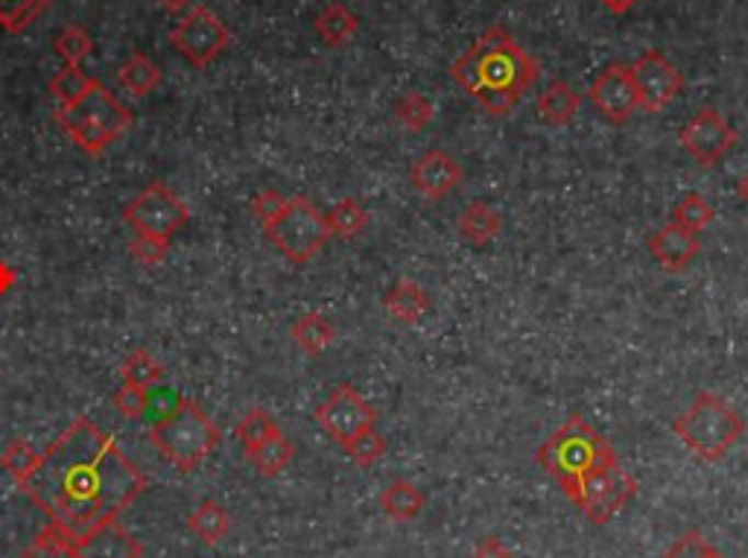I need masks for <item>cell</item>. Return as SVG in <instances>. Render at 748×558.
<instances>
[{
  "label": "cell",
  "instance_id": "obj_46",
  "mask_svg": "<svg viewBox=\"0 0 748 558\" xmlns=\"http://www.w3.org/2000/svg\"><path fill=\"white\" fill-rule=\"evenodd\" d=\"M161 7H167V9H184L188 7V0H158Z\"/></svg>",
  "mask_w": 748,
  "mask_h": 558
},
{
  "label": "cell",
  "instance_id": "obj_12",
  "mask_svg": "<svg viewBox=\"0 0 748 558\" xmlns=\"http://www.w3.org/2000/svg\"><path fill=\"white\" fill-rule=\"evenodd\" d=\"M628 68H632V79H635L637 96H641V109L646 112H664L684 88L681 70L661 50L641 53L635 65H628Z\"/></svg>",
  "mask_w": 748,
  "mask_h": 558
},
{
  "label": "cell",
  "instance_id": "obj_14",
  "mask_svg": "<svg viewBox=\"0 0 748 558\" xmlns=\"http://www.w3.org/2000/svg\"><path fill=\"white\" fill-rule=\"evenodd\" d=\"M588 96L600 109L602 117H609L611 123L632 121V114L641 109V96H637L628 65H609L600 77L593 79Z\"/></svg>",
  "mask_w": 748,
  "mask_h": 558
},
{
  "label": "cell",
  "instance_id": "obj_34",
  "mask_svg": "<svg viewBox=\"0 0 748 558\" xmlns=\"http://www.w3.org/2000/svg\"><path fill=\"white\" fill-rule=\"evenodd\" d=\"M53 50L59 53L61 59H65V65H79V61L91 56L94 42H91V35H88L82 26H65V30L53 38Z\"/></svg>",
  "mask_w": 748,
  "mask_h": 558
},
{
  "label": "cell",
  "instance_id": "obj_5",
  "mask_svg": "<svg viewBox=\"0 0 748 558\" xmlns=\"http://www.w3.org/2000/svg\"><path fill=\"white\" fill-rule=\"evenodd\" d=\"M59 123L82 152L100 156L129 132L132 112L97 79L94 88L82 100H77L70 109H59Z\"/></svg>",
  "mask_w": 748,
  "mask_h": 558
},
{
  "label": "cell",
  "instance_id": "obj_35",
  "mask_svg": "<svg viewBox=\"0 0 748 558\" xmlns=\"http://www.w3.org/2000/svg\"><path fill=\"white\" fill-rule=\"evenodd\" d=\"M433 114H435L433 103H430L424 94H418V91H412V94L404 96V100L398 103V109H395V117H398V123L409 132L427 129V123L433 121Z\"/></svg>",
  "mask_w": 748,
  "mask_h": 558
},
{
  "label": "cell",
  "instance_id": "obj_7",
  "mask_svg": "<svg viewBox=\"0 0 748 558\" xmlns=\"http://www.w3.org/2000/svg\"><path fill=\"white\" fill-rule=\"evenodd\" d=\"M267 237L279 246V252L296 266H305L322 252L331 240V228L325 223V214L305 196H293L284 202V208L270 226H263Z\"/></svg>",
  "mask_w": 748,
  "mask_h": 558
},
{
  "label": "cell",
  "instance_id": "obj_40",
  "mask_svg": "<svg viewBox=\"0 0 748 558\" xmlns=\"http://www.w3.org/2000/svg\"><path fill=\"white\" fill-rule=\"evenodd\" d=\"M167 249H170V240H161V237L149 235H135V240H132L129 246L132 258H135L140 266H158V263L167 258Z\"/></svg>",
  "mask_w": 748,
  "mask_h": 558
},
{
  "label": "cell",
  "instance_id": "obj_24",
  "mask_svg": "<svg viewBox=\"0 0 748 558\" xmlns=\"http://www.w3.org/2000/svg\"><path fill=\"white\" fill-rule=\"evenodd\" d=\"M188 526L200 535V542L214 547L231 529V515H228V509L223 503H217V500H202L200 506L193 509V515L188 517Z\"/></svg>",
  "mask_w": 748,
  "mask_h": 558
},
{
  "label": "cell",
  "instance_id": "obj_47",
  "mask_svg": "<svg viewBox=\"0 0 748 558\" xmlns=\"http://www.w3.org/2000/svg\"><path fill=\"white\" fill-rule=\"evenodd\" d=\"M740 196L748 202V173L740 179Z\"/></svg>",
  "mask_w": 748,
  "mask_h": 558
},
{
  "label": "cell",
  "instance_id": "obj_44",
  "mask_svg": "<svg viewBox=\"0 0 748 558\" xmlns=\"http://www.w3.org/2000/svg\"><path fill=\"white\" fill-rule=\"evenodd\" d=\"M637 3H641V0H602V7L609 9V12H614V15H626V12H632Z\"/></svg>",
  "mask_w": 748,
  "mask_h": 558
},
{
  "label": "cell",
  "instance_id": "obj_19",
  "mask_svg": "<svg viewBox=\"0 0 748 558\" xmlns=\"http://www.w3.org/2000/svg\"><path fill=\"white\" fill-rule=\"evenodd\" d=\"M582 105V94L576 91L574 86H567L562 79L549 82L544 88V94H539V114L541 121L549 123V126H562V123L574 121L576 112Z\"/></svg>",
  "mask_w": 748,
  "mask_h": 558
},
{
  "label": "cell",
  "instance_id": "obj_13",
  "mask_svg": "<svg viewBox=\"0 0 748 558\" xmlns=\"http://www.w3.org/2000/svg\"><path fill=\"white\" fill-rule=\"evenodd\" d=\"M737 144V132L716 109L699 112L693 121L681 129V147L696 158L702 167H711L723 161L732 147Z\"/></svg>",
  "mask_w": 748,
  "mask_h": 558
},
{
  "label": "cell",
  "instance_id": "obj_10",
  "mask_svg": "<svg viewBox=\"0 0 748 558\" xmlns=\"http://www.w3.org/2000/svg\"><path fill=\"white\" fill-rule=\"evenodd\" d=\"M191 210L167 184H149L123 208V219L135 228V235H149L170 240L188 223Z\"/></svg>",
  "mask_w": 748,
  "mask_h": 558
},
{
  "label": "cell",
  "instance_id": "obj_20",
  "mask_svg": "<svg viewBox=\"0 0 748 558\" xmlns=\"http://www.w3.org/2000/svg\"><path fill=\"white\" fill-rule=\"evenodd\" d=\"M381 506L389 521H416L424 509V491L409 480H392L381 494Z\"/></svg>",
  "mask_w": 748,
  "mask_h": 558
},
{
  "label": "cell",
  "instance_id": "obj_43",
  "mask_svg": "<svg viewBox=\"0 0 748 558\" xmlns=\"http://www.w3.org/2000/svg\"><path fill=\"white\" fill-rule=\"evenodd\" d=\"M474 558H512V550H509L497 535H486V538L474 547Z\"/></svg>",
  "mask_w": 748,
  "mask_h": 558
},
{
  "label": "cell",
  "instance_id": "obj_9",
  "mask_svg": "<svg viewBox=\"0 0 748 558\" xmlns=\"http://www.w3.org/2000/svg\"><path fill=\"white\" fill-rule=\"evenodd\" d=\"M170 44L179 56L191 61L193 68H208L211 61H217L231 44V33L223 24L217 12L208 7H193L179 24L170 30Z\"/></svg>",
  "mask_w": 748,
  "mask_h": 558
},
{
  "label": "cell",
  "instance_id": "obj_18",
  "mask_svg": "<svg viewBox=\"0 0 748 558\" xmlns=\"http://www.w3.org/2000/svg\"><path fill=\"white\" fill-rule=\"evenodd\" d=\"M386 310H389V316L395 322L418 324L424 319L427 310H430V298H427V293L418 287L416 281L400 278L398 284L389 289V296H386Z\"/></svg>",
  "mask_w": 748,
  "mask_h": 558
},
{
  "label": "cell",
  "instance_id": "obj_21",
  "mask_svg": "<svg viewBox=\"0 0 748 558\" xmlns=\"http://www.w3.org/2000/svg\"><path fill=\"white\" fill-rule=\"evenodd\" d=\"M503 219L488 202H471L468 208L460 214V235L474 246H488L500 235Z\"/></svg>",
  "mask_w": 748,
  "mask_h": 558
},
{
  "label": "cell",
  "instance_id": "obj_45",
  "mask_svg": "<svg viewBox=\"0 0 748 558\" xmlns=\"http://www.w3.org/2000/svg\"><path fill=\"white\" fill-rule=\"evenodd\" d=\"M12 287H15V272L9 263L0 261V293H9Z\"/></svg>",
  "mask_w": 748,
  "mask_h": 558
},
{
  "label": "cell",
  "instance_id": "obj_41",
  "mask_svg": "<svg viewBox=\"0 0 748 558\" xmlns=\"http://www.w3.org/2000/svg\"><path fill=\"white\" fill-rule=\"evenodd\" d=\"M184 398L179 392H173V389H167V386H152L149 389V412L147 415H152V421L165 419V415H170L173 410H179V403H182Z\"/></svg>",
  "mask_w": 748,
  "mask_h": 558
},
{
  "label": "cell",
  "instance_id": "obj_36",
  "mask_svg": "<svg viewBox=\"0 0 748 558\" xmlns=\"http://www.w3.org/2000/svg\"><path fill=\"white\" fill-rule=\"evenodd\" d=\"M342 451L360 465V468H372L386 456V439L377 433V428L360 433L358 439H351L349 445H342Z\"/></svg>",
  "mask_w": 748,
  "mask_h": 558
},
{
  "label": "cell",
  "instance_id": "obj_3",
  "mask_svg": "<svg viewBox=\"0 0 748 558\" xmlns=\"http://www.w3.org/2000/svg\"><path fill=\"white\" fill-rule=\"evenodd\" d=\"M617 459L609 439H602L588 421L574 412L553 436L539 447V465L574 500L579 482L600 465Z\"/></svg>",
  "mask_w": 748,
  "mask_h": 558
},
{
  "label": "cell",
  "instance_id": "obj_31",
  "mask_svg": "<svg viewBox=\"0 0 748 558\" xmlns=\"http://www.w3.org/2000/svg\"><path fill=\"white\" fill-rule=\"evenodd\" d=\"M38 463H42V454H38L30 442H24V439H15V442L7 445V451L0 454V465L7 468V474L18 482V486H24V482L33 477Z\"/></svg>",
  "mask_w": 748,
  "mask_h": 558
},
{
  "label": "cell",
  "instance_id": "obj_38",
  "mask_svg": "<svg viewBox=\"0 0 748 558\" xmlns=\"http://www.w3.org/2000/svg\"><path fill=\"white\" fill-rule=\"evenodd\" d=\"M661 558H725L699 529H690Z\"/></svg>",
  "mask_w": 748,
  "mask_h": 558
},
{
  "label": "cell",
  "instance_id": "obj_1",
  "mask_svg": "<svg viewBox=\"0 0 748 558\" xmlns=\"http://www.w3.org/2000/svg\"><path fill=\"white\" fill-rule=\"evenodd\" d=\"M147 486V474L126 459L112 436L94 421L77 419L44 451L21 489L47 515L53 529L77 544L117 521Z\"/></svg>",
  "mask_w": 748,
  "mask_h": 558
},
{
  "label": "cell",
  "instance_id": "obj_42",
  "mask_svg": "<svg viewBox=\"0 0 748 558\" xmlns=\"http://www.w3.org/2000/svg\"><path fill=\"white\" fill-rule=\"evenodd\" d=\"M284 202L287 200H284L279 191H263V193H258V196H254L252 214L261 219V226H270L272 219L281 214V208H284Z\"/></svg>",
  "mask_w": 748,
  "mask_h": 558
},
{
  "label": "cell",
  "instance_id": "obj_33",
  "mask_svg": "<svg viewBox=\"0 0 748 558\" xmlns=\"http://www.w3.org/2000/svg\"><path fill=\"white\" fill-rule=\"evenodd\" d=\"M275 433H281V428L267 410H249L243 415V421L237 424V439L243 442L246 451L263 445V442L275 436Z\"/></svg>",
  "mask_w": 748,
  "mask_h": 558
},
{
  "label": "cell",
  "instance_id": "obj_23",
  "mask_svg": "<svg viewBox=\"0 0 748 558\" xmlns=\"http://www.w3.org/2000/svg\"><path fill=\"white\" fill-rule=\"evenodd\" d=\"M246 456H249V463L254 465V471L261 474V477H267V480H272V477H279V474L293 463L296 447H293V442H290L284 433H275V436L267 439L263 445L246 451Z\"/></svg>",
  "mask_w": 748,
  "mask_h": 558
},
{
  "label": "cell",
  "instance_id": "obj_2",
  "mask_svg": "<svg viewBox=\"0 0 748 558\" xmlns=\"http://www.w3.org/2000/svg\"><path fill=\"white\" fill-rule=\"evenodd\" d=\"M451 77L477 100L488 114L503 117L518 105L541 77L539 61L514 42L509 30L491 26L468 53L453 61Z\"/></svg>",
  "mask_w": 748,
  "mask_h": 558
},
{
  "label": "cell",
  "instance_id": "obj_30",
  "mask_svg": "<svg viewBox=\"0 0 748 558\" xmlns=\"http://www.w3.org/2000/svg\"><path fill=\"white\" fill-rule=\"evenodd\" d=\"M53 0H0V26L9 35H21Z\"/></svg>",
  "mask_w": 748,
  "mask_h": 558
},
{
  "label": "cell",
  "instance_id": "obj_29",
  "mask_svg": "<svg viewBox=\"0 0 748 558\" xmlns=\"http://www.w3.org/2000/svg\"><path fill=\"white\" fill-rule=\"evenodd\" d=\"M123 384H132V386H140V389H152V386L161 384V377H165V366L158 363L149 351H132L129 357L123 360Z\"/></svg>",
  "mask_w": 748,
  "mask_h": 558
},
{
  "label": "cell",
  "instance_id": "obj_32",
  "mask_svg": "<svg viewBox=\"0 0 748 558\" xmlns=\"http://www.w3.org/2000/svg\"><path fill=\"white\" fill-rule=\"evenodd\" d=\"M711 219H714V208H711V202H707L702 193H688V196L676 205V210H672V223L681 228H688L693 235H699Z\"/></svg>",
  "mask_w": 748,
  "mask_h": 558
},
{
  "label": "cell",
  "instance_id": "obj_26",
  "mask_svg": "<svg viewBox=\"0 0 748 558\" xmlns=\"http://www.w3.org/2000/svg\"><path fill=\"white\" fill-rule=\"evenodd\" d=\"M333 337H337V331H333V324L322 314H305L293 324V340L310 357H319L331 345Z\"/></svg>",
  "mask_w": 748,
  "mask_h": 558
},
{
  "label": "cell",
  "instance_id": "obj_37",
  "mask_svg": "<svg viewBox=\"0 0 748 558\" xmlns=\"http://www.w3.org/2000/svg\"><path fill=\"white\" fill-rule=\"evenodd\" d=\"M18 558H79V556H77V550H73V544H70L59 529L47 526V529L38 533L33 547L21 553Z\"/></svg>",
  "mask_w": 748,
  "mask_h": 558
},
{
  "label": "cell",
  "instance_id": "obj_27",
  "mask_svg": "<svg viewBox=\"0 0 748 558\" xmlns=\"http://www.w3.org/2000/svg\"><path fill=\"white\" fill-rule=\"evenodd\" d=\"M97 77L86 73L79 65H65V70H59L56 77L50 79V94L53 100L59 103V109H70V105L82 100V96L94 88Z\"/></svg>",
  "mask_w": 748,
  "mask_h": 558
},
{
  "label": "cell",
  "instance_id": "obj_22",
  "mask_svg": "<svg viewBox=\"0 0 748 558\" xmlns=\"http://www.w3.org/2000/svg\"><path fill=\"white\" fill-rule=\"evenodd\" d=\"M314 26L316 35H319L328 47H342V44H349L351 38L358 35L360 21L345 3H331V7H325L322 12H319Z\"/></svg>",
  "mask_w": 748,
  "mask_h": 558
},
{
  "label": "cell",
  "instance_id": "obj_4",
  "mask_svg": "<svg viewBox=\"0 0 748 558\" xmlns=\"http://www.w3.org/2000/svg\"><path fill=\"white\" fill-rule=\"evenodd\" d=\"M672 430L690 454H696L702 463L714 465L740 442L746 433V419L725 401L723 395L702 392L676 419Z\"/></svg>",
  "mask_w": 748,
  "mask_h": 558
},
{
  "label": "cell",
  "instance_id": "obj_15",
  "mask_svg": "<svg viewBox=\"0 0 748 558\" xmlns=\"http://www.w3.org/2000/svg\"><path fill=\"white\" fill-rule=\"evenodd\" d=\"M412 187H416L424 200L439 202L444 196H451L462 182V167L456 164V158L444 149H427L424 156L416 158V164L409 170Z\"/></svg>",
  "mask_w": 748,
  "mask_h": 558
},
{
  "label": "cell",
  "instance_id": "obj_8",
  "mask_svg": "<svg viewBox=\"0 0 748 558\" xmlns=\"http://www.w3.org/2000/svg\"><path fill=\"white\" fill-rule=\"evenodd\" d=\"M637 482L628 471L620 468L617 459L593 468L574 494V503L585 512V517L597 526L611 524L623 509L635 500Z\"/></svg>",
  "mask_w": 748,
  "mask_h": 558
},
{
  "label": "cell",
  "instance_id": "obj_25",
  "mask_svg": "<svg viewBox=\"0 0 748 558\" xmlns=\"http://www.w3.org/2000/svg\"><path fill=\"white\" fill-rule=\"evenodd\" d=\"M117 82H121L129 94L147 96L161 86V70L147 53H132L129 59L123 61V68L117 70Z\"/></svg>",
  "mask_w": 748,
  "mask_h": 558
},
{
  "label": "cell",
  "instance_id": "obj_28",
  "mask_svg": "<svg viewBox=\"0 0 748 558\" xmlns=\"http://www.w3.org/2000/svg\"><path fill=\"white\" fill-rule=\"evenodd\" d=\"M325 223L331 228V237H345V240H351V237L363 235L369 228V210L363 208L358 200H351L349 196V200H340L328 214H325Z\"/></svg>",
  "mask_w": 748,
  "mask_h": 558
},
{
  "label": "cell",
  "instance_id": "obj_6",
  "mask_svg": "<svg viewBox=\"0 0 748 558\" xmlns=\"http://www.w3.org/2000/svg\"><path fill=\"white\" fill-rule=\"evenodd\" d=\"M149 436L156 447L179 468V471H196L214 447L219 445V428L205 415L196 401L184 398L179 410L165 419L152 421Z\"/></svg>",
  "mask_w": 748,
  "mask_h": 558
},
{
  "label": "cell",
  "instance_id": "obj_11",
  "mask_svg": "<svg viewBox=\"0 0 748 558\" xmlns=\"http://www.w3.org/2000/svg\"><path fill=\"white\" fill-rule=\"evenodd\" d=\"M316 421L333 442L349 445L351 439H358L360 433H366L377 424V412L354 386H340L316 407Z\"/></svg>",
  "mask_w": 748,
  "mask_h": 558
},
{
  "label": "cell",
  "instance_id": "obj_16",
  "mask_svg": "<svg viewBox=\"0 0 748 558\" xmlns=\"http://www.w3.org/2000/svg\"><path fill=\"white\" fill-rule=\"evenodd\" d=\"M649 252L667 272H681L696 261L699 252H702V243H699V235L670 223V226L658 228L649 237Z\"/></svg>",
  "mask_w": 748,
  "mask_h": 558
},
{
  "label": "cell",
  "instance_id": "obj_39",
  "mask_svg": "<svg viewBox=\"0 0 748 558\" xmlns=\"http://www.w3.org/2000/svg\"><path fill=\"white\" fill-rule=\"evenodd\" d=\"M112 403L117 407V412L126 415V419H144V415L149 412V389L123 384L121 389H114Z\"/></svg>",
  "mask_w": 748,
  "mask_h": 558
},
{
  "label": "cell",
  "instance_id": "obj_17",
  "mask_svg": "<svg viewBox=\"0 0 748 558\" xmlns=\"http://www.w3.org/2000/svg\"><path fill=\"white\" fill-rule=\"evenodd\" d=\"M79 558H140L144 556V547L135 535L121 526V521H112V524L100 526L97 533L86 535L82 542L73 544Z\"/></svg>",
  "mask_w": 748,
  "mask_h": 558
}]
</instances>
